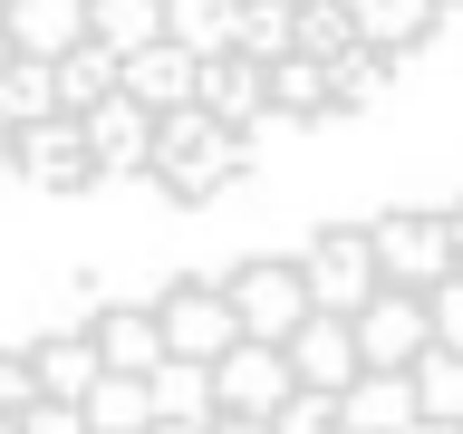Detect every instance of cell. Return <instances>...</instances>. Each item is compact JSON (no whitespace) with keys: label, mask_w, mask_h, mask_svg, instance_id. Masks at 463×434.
Wrapping results in <instances>:
<instances>
[{"label":"cell","mask_w":463,"mask_h":434,"mask_svg":"<svg viewBox=\"0 0 463 434\" xmlns=\"http://www.w3.org/2000/svg\"><path fill=\"white\" fill-rule=\"evenodd\" d=\"M289 386H299V376H289L280 338H232L222 357H213V415H270Z\"/></svg>","instance_id":"obj_7"},{"label":"cell","mask_w":463,"mask_h":434,"mask_svg":"<svg viewBox=\"0 0 463 434\" xmlns=\"http://www.w3.org/2000/svg\"><path fill=\"white\" fill-rule=\"evenodd\" d=\"M444 231H454V270H463V203H454V212H444Z\"/></svg>","instance_id":"obj_34"},{"label":"cell","mask_w":463,"mask_h":434,"mask_svg":"<svg viewBox=\"0 0 463 434\" xmlns=\"http://www.w3.org/2000/svg\"><path fill=\"white\" fill-rule=\"evenodd\" d=\"M280 357H289V376H299V386H318V396H338L347 376H357V338H347V318H328V309L299 318V328L280 338Z\"/></svg>","instance_id":"obj_10"},{"label":"cell","mask_w":463,"mask_h":434,"mask_svg":"<svg viewBox=\"0 0 463 434\" xmlns=\"http://www.w3.org/2000/svg\"><path fill=\"white\" fill-rule=\"evenodd\" d=\"M145 174L174 203H213L232 174H251V126H213L203 107H165L155 116V145H145Z\"/></svg>","instance_id":"obj_1"},{"label":"cell","mask_w":463,"mask_h":434,"mask_svg":"<svg viewBox=\"0 0 463 434\" xmlns=\"http://www.w3.org/2000/svg\"><path fill=\"white\" fill-rule=\"evenodd\" d=\"M405 386H415V415L463 425V347H425V357L405 367Z\"/></svg>","instance_id":"obj_22"},{"label":"cell","mask_w":463,"mask_h":434,"mask_svg":"<svg viewBox=\"0 0 463 434\" xmlns=\"http://www.w3.org/2000/svg\"><path fill=\"white\" fill-rule=\"evenodd\" d=\"M347 39H357V29H347V0H299V10H289V49L299 58H338Z\"/></svg>","instance_id":"obj_28"},{"label":"cell","mask_w":463,"mask_h":434,"mask_svg":"<svg viewBox=\"0 0 463 434\" xmlns=\"http://www.w3.org/2000/svg\"><path fill=\"white\" fill-rule=\"evenodd\" d=\"M405 434H463V425H434V415H415V425H405Z\"/></svg>","instance_id":"obj_35"},{"label":"cell","mask_w":463,"mask_h":434,"mask_svg":"<svg viewBox=\"0 0 463 434\" xmlns=\"http://www.w3.org/2000/svg\"><path fill=\"white\" fill-rule=\"evenodd\" d=\"M116 68H126V58H116V49H97V39L58 49V58H49V78H58V107L78 116V107H97V97H116Z\"/></svg>","instance_id":"obj_21"},{"label":"cell","mask_w":463,"mask_h":434,"mask_svg":"<svg viewBox=\"0 0 463 434\" xmlns=\"http://www.w3.org/2000/svg\"><path fill=\"white\" fill-rule=\"evenodd\" d=\"M270 434H338V396H318V386H289L270 405Z\"/></svg>","instance_id":"obj_29"},{"label":"cell","mask_w":463,"mask_h":434,"mask_svg":"<svg viewBox=\"0 0 463 434\" xmlns=\"http://www.w3.org/2000/svg\"><path fill=\"white\" fill-rule=\"evenodd\" d=\"M232 318H241V338H289L299 318H309V299H299V260H241L222 280Z\"/></svg>","instance_id":"obj_8"},{"label":"cell","mask_w":463,"mask_h":434,"mask_svg":"<svg viewBox=\"0 0 463 434\" xmlns=\"http://www.w3.org/2000/svg\"><path fill=\"white\" fill-rule=\"evenodd\" d=\"M415 425V386L396 367H357L338 386V434H405Z\"/></svg>","instance_id":"obj_13"},{"label":"cell","mask_w":463,"mask_h":434,"mask_svg":"<svg viewBox=\"0 0 463 434\" xmlns=\"http://www.w3.org/2000/svg\"><path fill=\"white\" fill-rule=\"evenodd\" d=\"M289 10H299V0H232V49L270 68V58L289 49Z\"/></svg>","instance_id":"obj_25"},{"label":"cell","mask_w":463,"mask_h":434,"mask_svg":"<svg viewBox=\"0 0 463 434\" xmlns=\"http://www.w3.org/2000/svg\"><path fill=\"white\" fill-rule=\"evenodd\" d=\"M20 434H87V425H78V405H58V396H29V405H20Z\"/></svg>","instance_id":"obj_32"},{"label":"cell","mask_w":463,"mask_h":434,"mask_svg":"<svg viewBox=\"0 0 463 434\" xmlns=\"http://www.w3.org/2000/svg\"><path fill=\"white\" fill-rule=\"evenodd\" d=\"M434 0H347V29L367 39V49H386V58H405L415 39H434Z\"/></svg>","instance_id":"obj_17"},{"label":"cell","mask_w":463,"mask_h":434,"mask_svg":"<svg viewBox=\"0 0 463 434\" xmlns=\"http://www.w3.org/2000/svg\"><path fill=\"white\" fill-rule=\"evenodd\" d=\"M29 396H39V376H29V338H10V347H0V415H20Z\"/></svg>","instance_id":"obj_31"},{"label":"cell","mask_w":463,"mask_h":434,"mask_svg":"<svg viewBox=\"0 0 463 434\" xmlns=\"http://www.w3.org/2000/svg\"><path fill=\"white\" fill-rule=\"evenodd\" d=\"M434 10H463V0H434Z\"/></svg>","instance_id":"obj_38"},{"label":"cell","mask_w":463,"mask_h":434,"mask_svg":"<svg viewBox=\"0 0 463 434\" xmlns=\"http://www.w3.org/2000/svg\"><path fill=\"white\" fill-rule=\"evenodd\" d=\"M0 174H10V116H0Z\"/></svg>","instance_id":"obj_36"},{"label":"cell","mask_w":463,"mask_h":434,"mask_svg":"<svg viewBox=\"0 0 463 434\" xmlns=\"http://www.w3.org/2000/svg\"><path fill=\"white\" fill-rule=\"evenodd\" d=\"M145 434H203V425H145Z\"/></svg>","instance_id":"obj_37"},{"label":"cell","mask_w":463,"mask_h":434,"mask_svg":"<svg viewBox=\"0 0 463 434\" xmlns=\"http://www.w3.org/2000/svg\"><path fill=\"white\" fill-rule=\"evenodd\" d=\"M87 39L97 49H145V39H165V0H87Z\"/></svg>","instance_id":"obj_23"},{"label":"cell","mask_w":463,"mask_h":434,"mask_svg":"<svg viewBox=\"0 0 463 434\" xmlns=\"http://www.w3.org/2000/svg\"><path fill=\"white\" fill-rule=\"evenodd\" d=\"M367 289H376V251H367V222H328L299 251V299L328 318H357L367 309Z\"/></svg>","instance_id":"obj_2"},{"label":"cell","mask_w":463,"mask_h":434,"mask_svg":"<svg viewBox=\"0 0 463 434\" xmlns=\"http://www.w3.org/2000/svg\"><path fill=\"white\" fill-rule=\"evenodd\" d=\"M260 97L280 116H328V58H299V49H280L270 68H260Z\"/></svg>","instance_id":"obj_20"},{"label":"cell","mask_w":463,"mask_h":434,"mask_svg":"<svg viewBox=\"0 0 463 434\" xmlns=\"http://www.w3.org/2000/svg\"><path fill=\"white\" fill-rule=\"evenodd\" d=\"M203 434H270V415H213Z\"/></svg>","instance_id":"obj_33"},{"label":"cell","mask_w":463,"mask_h":434,"mask_svg":"<svg viewBox=\"0 0 463 434\" xmlns=\"http://www.w3.org/2000/svg\"><path fill=\"white\" fill-rule=\"evenodd\" d=\"M78 425H87V434H145V425H155L145 376H107V367H97V386L78 396Z\"/></svg>","instance_id":"obj_19"},{"label":"cell","mask_w":463,"mask_h":434,"mask_svg":"<svg viewBox=\"0 0 463 434\" xmlns=\"http://www.w3.org/2000/svg\"><path fill=\"white\" fill-rule=\"evenodd\" d=\"M0 39L20 58H58L87 39V0H0Z\"/></svg>","instance_id":"obj_14"},{"label":"cell","mask_w":463,"mask_h":434,"mask_svg":"<svg viewBox=\"0 0 463 434\" xmlns=\"http://www.w3.org/2000/svg\"><path fill=\"white\" fill-rule=\"evenodd\" d=\"M116 97H136L145 116L194 107V49H174V39H145V49H126V68H116Z\"/></svg>","instance_id":"obj_11"},{"label":"cell","mask_w":463,"mask_h":434,"mask_svg":"<svg viewBox=\"0 0 463 434\" xmlns=\"http://www.w3.org/2000/svg\"><path fill=\"white\" fill-rule=\"evenodd\" d=\"M155 338H165V357H222L232 338H241V318H232V299L213 280H184V289H165L155 299Z\"/></svg>","instance_id":"obj_6"},{"label":"cell","mask_w":463,"mask_h":434,"mask_svg":"<svg viewBox=\"0 0 463 434\" xmlns=\"http://www.w3.org/2000/svg\"><path fill=\"white\" fill-rule=\"evenodd\" d=\"M165 39L194 49V58L232 49V0H165Z\"/></svg>","instance_id":"obj_27"},{"label":"cell","mask_w":463,"mask_h":434,"mask_svg":"<svg viewBox=\"0 0 463 434\" xmlns=\"http://www.w3.org/2000/svg\"><path fill=\"white\" fill-rule=\"evenodd\" d=\"M10 174L20 184H39V193H78L87 184V145H78V116H29V126H10Z\"/></svg>","instance_id":"obj_9"},{"label":"cell","mask_w":463,"mask_h":434,"mask_svg":"<svg viewBox=\"0 0 463 434\" xmlns=\"http://www.w3.org/2000/svg\"><path fill=\"white\" fill-rule=\"evenodd\" d=\"M145 405H155V425H213V367L203 357H155Z\"/></svg>","instance_id":"obj_16"},{"label":"cell","mask_w":463,"mask_h":434,"mask_svg":"<svg viewBox=\"0 0 463 434\" xmlns=\"http://www.w3.org/2000/svg\"><path fill=\"white\" fill-rule=\"evenodd\" d=\"M347 338H357V367H415L434 347V318H425V289H396V280H376L367 289V309L347 318Z\"/></svg>","instance_id":"obj_3"},{"label":"cell","mask_w":463,"mask_h":434,"mask_svg":"<svg viewBox=\"0 0 463 434\" xmlns=\"http://www.w3.org/2000/svg\"><path fill=\"white\" fill-rule=\"evenodd\" d=\"M78 145H87V184H136L145 145H155V116L136 97H97V107H78Z\"/></svg>","instance_id":"obj_5"},{"label":"cell","mask_w":463,"mask_h":434,"mask_svg":"<svg viewBox=\"0 0 463 434\" xmlns=\"http://www.w3.org/2000/svg\"><path fill=\"white\" fill-rule=\"evenodd\" d=\"M367 251H376V280L434 289L444 270H454V231H444V212H376V222H367Z\"/></svg>","instance_id":"obj_4"},{"label":"cell","mask_w":463,"mask_h":434,"mask_svg":"<svg viewBox=\"0 0 463 434\" xmlns=\"http://www.w3.org/2000/svg\"><path fill=\"white\" fill-rule=\"evenodd\" d=\"M425 318H434V347H463V270H444L425 289Z\"/></svg>","instance_id":"obj_30"},{"label":"cell","mask_w":463,"mask_h":434,"mask_svg":"<svg viewBox=\"0 0 463 434\" xmlns=\"http://www.w3.org/2000/svg\"><path fill=\"white\" fill-rule=\"evenodd\" d=\"M194 107L213 116V126H251L270 97H260V58H241V49H213V58H194Z\"/></svg>","instance_id":"obj_12"},{"label":"cell","mask_w":463,"mask_h":434,"mask_svg":"<svg viewBox=\"0 0 463 434\" xmlns=\"http://www.w3.org/2000/svg\"><path fill=\"white\" fill-rule=\"evenodd\" d=\"M87 347H97V367H107V376H145L155 357H165V338H155V309H136V299H116V309H97Z\"/></svg>","instance_id":"obj_15"},{"label":"cell","mask_w":463,"mask_h":434,"mask_svg":"<svg viewBox=\"0 0 463 434\" xmlns=\"http://www.w3.org/2000/svg\"><path fill=\"white\" fill-rule=\"evenodd\" d=\"M386 78H396V58L367 49V39H347V49L328 58V107H376V97H386Z\"/></svg>","instance_id":"obj_24"},{"label":"cell","mask_w":463,"mask_h":434,"mask_svg":"<svg viewBox=\"0 0 463 434\" xmlns=\"http://www.w3.org/2000/svg\"><path fill=\"white\" fill-rule=\"evenodd\" d=\"M29 376H39V396L78 405L87 386H97V347H87V328H68V338H29Z\"/></svg>","instance_id":"obj_18"},{"label":"cell","mask_w":463,"mask_h":434,"mask_svg":"<svg viewBox=\"0 0 463 434\" xmlns=\"http://www.w3.org/2000/svg\"><path fill=\"white\" fill-rule=\"evenodd\" d=\"M0 68H10V39H0Z\"/></svg>","instance_id":"obj_39"},{"label":"cell","mask_w":463,"mask_h":434,"mask_svg":"<svg viewBox=\"0 0 463 434\" xmlns=\"http://www.w3.org/2000/svg\"><path fill=\"white\" fill-rule=\"evenodd\" d=\"M0 116H10V126H29V116H58L49 58H20V49H10V68H0Z\"/></svg>","instance_id":"obj_26"}]
</instances>
